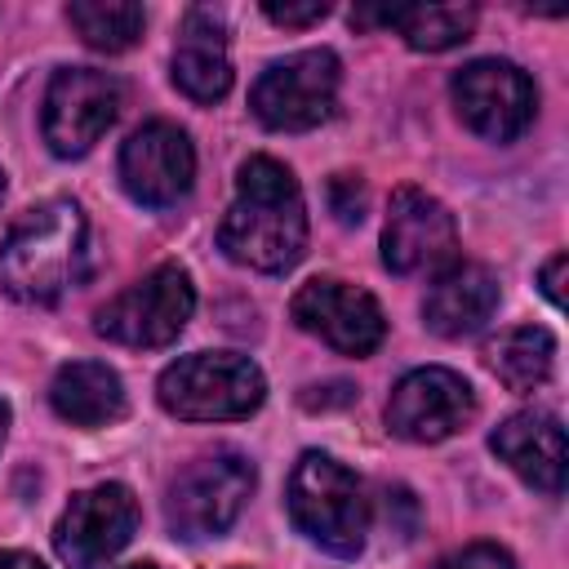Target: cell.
Wrapping results in <instances>:
<instances>
[{"label": "cell", "mask_w": 569, "mask_h": 569, "mask_svg": "<svg viewBox=\"0 0 569 569\" xmlns=\"http://www.w3.org/2000/svg\"><path fill=\"white\" fill-rule=\"evenodd\" d=\"M120 182L147 209L178 204L196 182V147L169 120H147L120 147Z\"/></svg>", "instance_id": "5bb4252c"}, {"label": "cell", "mask_w": 569, "mask_h": 569, "mask_svg": "<svg viewBox=\"0 0 569 569\" xmlns=\"http://www.w3.org/2000/svg\"><path fill=\"white\" fill-rule=\"evenodd\" d=\"M124 89L116 76L98 71V67H62L53 71L49 89H44V111H40V129L53 156L76 160L84 156L120 116Z\"/></svg>", "instance_id": "ba28073f"}, {"label": "cell", "mask_w": 569, "mask_h": 569, "mask_svg": "<svg viewBox=\"0 0 569 569\" xmlns=\"http://www.w3.org/2000/svg\"><path fill=\"white\" fill-rule=\"evenodd\" d=\"M0 200H4V169H0Z\"/></svg>", "instance_id": "83f0119b"}, {"label": "cell", "mask_w": 569, "mask_h": 569, "mask_svg": "<svg viewBox=\"0 0 569 569\" xmlns=\"http://www.w3.org/2000/svg\"><path fill=\"white\" fill-rule=\"evenodd\" d=\"M431 569H516V556L498 542H467V547L440 556Z\"/></svg>", "instance_id": "603a6c76"}, {"label": "cell", "mask_w": 569, "mask_h": 569, "mask_svg": "<svg viewBox=\"0 0 569 569\" xmlns=\"http://www.w3.org/2000/svg\"><path fill=\"white\" fill-rule=\"evenodd\" d=\"M49 405L71 427H107L124 418V382L111 365L98 360H71L49 382Z\"/></svg>", "instance_id": "ac0fdd59"}, {"label": "cell", "mask_w": 569, "mask_h": 569, "mask_svg": "<svg viewBox=\"0 0 569 569\" xmlns=\"http://www.w3.org/2000/svg\"><path fill=\"white\" fill-rule=\"evenodd\" d=\"M4 431H9V405L0 400V445H4Z\"/></svg>", "instance_id": "4316f807"}, {"label": "cell", "mask_w": 569, "mask_h": 569, "mask_svg": "<svg viewBox=\"0 0 569 569\" xmlns=\"http://www.w3.org/2000/svg\"><path fill=\"white\" fill-rule=\"evenodd\" d=\"M173 84L191 102H218L231 89V62H227V22L218 9H187L173 44Z\"/></svg>", "instance_id": "2e32d148"}, {"label": "cell", "mask_w": 569, "mask_h": 569, "mask_svg": "<svg viewBox=\"0 0 569 569\" xmlns=\"http://www.w3.org/2000/svg\"><path fill=\"white\" fill-rule=\"evenodd\" d=\"M325 200H329V209H333V218H338L342 227H356V222L365 218L369 191H365L360 173H333L329 187H325Z\"/></svg>", "instance_id": "7402d4cb"}, {"label": "cell", "mask_w": 569, "mask_h": 569, "mask_svg": "<svg viewBox=\"0 0 569 569\" xmlns=\"http://www.w3.org/2000/svg\"><path fill=\"white\" fill-rule=\"evenodd\" d=\"M262 13H267L276 27H311V22H320V18L329 13V4H325V0H307V4H280V0H267Z\"/></svg>", "instance_id": "cb8c5ba5"}, {"label": "cell", "mask_w": 569, "mask_h": 569, "mask_svg": "<svg viewBox=\"0 0 569 569\" xmlns=\"http://www.w3.org/2000/svg\"><path fill=\"white\" fill-rule=\"evenodd\" d=\"M218 249L253 271H289L307 249V204L298 178L271 160L249 156L236 173V200L222 213Z\"/></svg>", "instance_id": "6da1fadb"}, {"label": "cell", "mask_w": 569, "mask_h": 569, "mask_svg": "<svg viewBox=\"0 0 569 569\" xmlns=\"http://www.w3.org/2000/svg\"><path fill=\"white\" fill-rule=\"evenodd\" d=\"M476 418V391L445 365L409 369L387 400V427L413 445H440Z\"/></svg>", "instance_id": "8fae6325"}, {"label": "cell", "mask_w": 569, "mask_h": 569, "mask_svg": "<svg viewBox=\"0 0 569 569\" xmlns=\"http://www.w3.org/2000/svg\"><path fill=\"white\" fill-rule=\"evenodd\" d=\"M67 22L80 31V40L98 53H124L142 40L147 13L133 0H71Z\"/></svg>", "instance_id": "ffe728a7"}, {"label": "cell", "mask_w": 569, "mask_h": 569, "mask_svg": "<svg viewBox=\"0 0 569 569\" xmlns=\"http://www.w3.org/2000/svg\"><path fill=\"white\" fill-rule=\"evenodd\" d=\"M489 449L538 493L556 498L565 489V427L547 409H520L502 418L489 436Z\"/></svg>", "instance_id": "9a60e30c"}, {"label": "cell", "mask_w": 569, "mask_h": 569, "mask_svg": "<svg viewBox=\"0 0 569 569\" xmlns=\"http://www.w3.org/2000/svg\"><path fill=\"white\" fill-rule=\"evenodd\" d=\"M342 67L333 49H298L289 58H276L249 89V107L267 129L302 133L333 116Z\"/></svg>", "instance_id": "8992f818"}, {"label": "cell", "mask_w": 569, "mask_h": 569, "mask_svg": "<svg viewBox=\"0 0 569 569\" xmlns=\"http://www.w3.org/2000/svg\"><path fill=\"white\" fill-rule=\"evenodd\" d=\"M453 107L462 116V124L489 142H511L529 129L533 111H538V89L533 80L507 62V58H476L467 67L453 71Z\"/></svg>", "instance_id": "30bf717a"}, {"label": "cell", "mask_w": 569, "mask_h": 569, "mask_svg": "<svg viewBox=\"0 0 569 569\" xmlns=\"http://www.w3.org/2000/svg\"><path fill=\"white\" fill-rule=\"evenodd\" d=\"M0 569H44V565L27 551H0Z\"/></svg>", "instance_id": "484cf974"}, {"label": "cell", "mask_w": 569, "mask_h": 569, "mask_svg": "<svg viewBox=\"0 0 569 569\" xmlns=\"http://www.w3.org/2000/svg\"><path fill=\"white\" fill-rule=\"evenodd\" d=\"M396 31L418 53H445V49L471 40L476 9L471 4H400Z\"/></svg>", "instance_id": "44dd1931"}, {"label": "cell", "mask_w": 569, "mask_h": 569, "mask_svg": "<svg viewBox=\"0 0 569 569\" xmlns=\"http://www.w3.org/2000/svg\"><path fill=\"white\" fill-rule=\"evenodd\" d=\"M382 262L396 276H440L445 267H453L458 262L453 213L436 196L418 187H400L382 222Z\"/></svg>", "instance_id": "7c38bea8"}, {"label": "cell", "mask_w": 569, "mask_h": 569, "mask_svg": "<svg viewBox=\"0 0 569 569\" xmlns=\"http://www.w3.org/2000/svg\"><path fill=\"white\" fill-rule=\"evenodd\" d=\"M258 485V471L244 453L236 449H213L204 458H196L191 467H182L164 493V520L173 529V538H218L236 525V516L244 511L249 493Z\"/></svg>", "instance_id": "5b68a950"}, {"label": "cell", "mask_w": 569, "mask_h": 569, "mask_svg": "<svg viewBox=\"0 0 569 569\" xmlns=\"http://www.w3.org/2000/svg\"><path fill=\"white\" fill-rule=\"evenodd\" d=\"M485 360L493 369V378L511 391H533L551 378V360H556V338L542 325H516L507 333H498L485 347Z\"/></svg>", "instance_id": "d6986e66"}, {"label": "cell", "mask_w": 569, "mask_h": 569, "mask_svg": "<svg viewBox=\"0 0 569 569\" xmlns=\"http://www.w3.org/2000/svg\"><path fill=\"white\" fill-rule=\"evenodd\" d=\"M289 316L298 329L316 333L325 347H333L342 356H369L387 338V316H382L378 298L369 289H356L333 276L307 280L293 293Z\"/></svg>", "instance_id": "4fadbf2b"}, {"label": "cell", "mask_w": 569, "mask_h": 569, "mask_svg": "<svg viewBox=\"0 0 569 569\" xmlns=\"http://www.w3.org/2000/svg\"><path fill=\"white\" fill-rule=\"evenodd\" d=\"M138 529V498L120 480H102L93 489L71 493L67 511L53 525V547L67 569H102L111 556L129 547Z\"/></svg>", "instance_id": "9c48e42d"}, {"label": "cell", "mask_w": 569, "mask_h": 569, "mask_svg": "<svg viewBox=\"0 0 569 569\" xmlns=\"http://www.w3.org/2000/svg\"><path fill=\"white\" fill-rule=\"evenodd\" d=\"M129 569H156V565H129Z\"/></svg>", "instance_id": "f1b7e54d"}, {"label": "cell", "mask_w": 569, "mask_h": 569, "mask_svg": "<svg viewBox=\"0 0 569 569\" xmlns=\"http://www.w3.org/2000/svg\"><path fill=\"white\" fill-rule=\"evenodd\" d=\"M156 396L164 413L182 422H236L258 413L267 400V378L240 351H196L160 373Z\"/></svg>", "instance_id": "277c9868"}, {"label": "cell", "mask_w": 569, "mask_h": 569, "mask_svg": "<svg viewBox=\"0 0 569 569\" xmlns=\"http://www.w3.org/2000/svg\"><path fill=\"white\" fill-rule=\"evenodd\" d=\"M84 213L76 200L27 209L0 244V289L27 307H49L84 280Z\"/></svg>", "instance_id": "7a4b0ae2"}, {"label": "cell", "mask_w": 569, "mask_h": 569, "mask_svg": "<svg viewBox=\"0 0 569 569\" xmlns=\"http://www.w3.org/2000/svg\"><path fill=\"white\" fill-rule=\"evenodd\" d=\"M191 311H196V284H191L187 267L160 262L138 284L116 293L107 307H98L93 329L120 347L147 351V347H169L187 329Z\"/></svg>", "instance_id": "52a82bcc"}, {"label": "cell", "mask_w": 569, "mask_h": 569, "mask_svg": "<svg viewBox=\"0 0 569 569\" xmlns=\"http://www.w3.org/2000/svg\"><path fill=\"white\" fill-rule=\"evenodd\" d=\"M565 267H569V258H565V253H556V258L542 267V276H538V284H542V293L551 298V307H560V302H565Z\"/></svg>", "instance_id": "d4e9b609"}, {"label": "cell", "mask_w": 569, "mask_h": 569, "mask_svg": "<svg viewBox=\"0 0 569 569\" xmlns=\"http://www.w3.org/2000/svg\"><path fill=\"white\" fill-rule=\"evenodd\" d=\"M284 502H289L293 525L316 547H325L329 556H360L365 533H369V498L351 467H342L338 458L320 449H307L293 462Z\"/></svg>", "instance_id": "3957f363"}, {"label": "cell", "mask_w": 569, "mask_h": 569, "mask_svg": "<svg viewBox=\"0 0 569 569\" xmlns=\"http://www.w3.org/2000/svg\"><path fill=\"white\" fill-rule=\"evenodd\" d=\"M498 307V280L480 262H453L440 276H431V289L422 298V320L440 338H467L476 333Z\"/></svg>", "instance_id": "e0dca14e"}]
</instances>
